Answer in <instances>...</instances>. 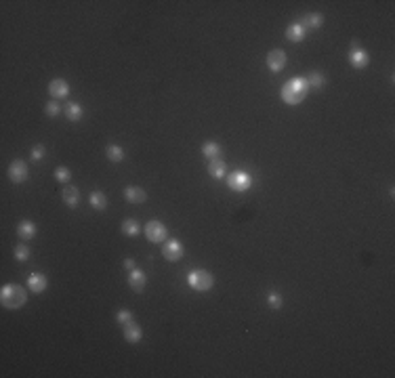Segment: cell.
Here are the masks:
<instances>
[{"label": "cell", "mask_w": 395, "mask_h": 378, "mask_svg": "<svg viewBox=\"0 0 395 378\" xmlns=\"http://www.w3.org/2000/svg\"><path fill=\"white\" fill-rule=\"evenodd\" d=\"M28 177H30L28 164L23 160H13L11 166H8V179L13 183H23V181H28Z\"/></svg>", "instance_id": "6"}, {"label": "cell", "mask_w": 395, "mask_h": 378, "mask_svg": "<svg viewBox=\"0 0 395 378\" xmlns=\"http://www.w3.org/2000/svg\"><path fill=\"white\" fill-rule=\"evenodd\" d=\"M208 172L213 174L215 179H221V177H225L227 166H225V162L221 160V158H215V160H210V162H208Z\"/></svg>", "instance_id": "18"}, {"label": "cell", "mask_w": 395, "mask_h": 378, "mask_svg": "<svg viewBox=\"0 0 395 378\" xmlns=\"http://www.w3.org/2000/svg\"><path fill=\"white\" fill-rule=\"evenodd\" d=\"M349 61H351V65L359 69V67H366L368 63H370V57H368V53L359 47L357 42H353L349 49Z\"/></svg>", "instance_id": "7"}, {"label": "cell", "mask_w": 395, "mask_h": 378, "mask_svg": "<svg viewBox=\"0 0 395 378\" xmlns=\"http://www.w3.org/2000/svg\"><path fill=\"white\" fill-rule=\"evenodd\" d=\"M108 158L112 162H122L124 152H122V147H118V145H108Z\"/></svg>", "instance_id": "25"}, {"label": "cell", "mask_w": 395, "mask_h": 378, "mask_svg": "<svg viewBox=\"0 0 395 378\" xmlns=\"http://www.w3.org/2000/svg\"><path fill=\"white\" fill-rule=\"evenodd\" d=\"M145 235L149 242L154 244H160L166 240V235H169V231H166V227L160 223V221H149L147 227H145Z\"/></svg>", "instance_id": "5"}, {"label": "cell", "mask_w": 395, "mask_h": 378, "mask_svg": "<svg viewBox=\"0 0 395 378\" xmlns=\"http://www.w3.org/2000/svg\"><path fill=\"white\" fill-rule=\"evenodd\" d=\"M141 336H143V330H141L139 324H135V322L124 324V338L128 342H139V340H141Z\"/></svg>", "instance_id": "14"}, {"label": "cell", "mask_w": 395, "mask_h": 378, "mask_svg": "<svg viewBox=\"0 0 395 378\" xmlns=\"http://www.w3.org/2000/svg\"><path fill=\"white\" fill-rule=\"evenodd\" d=\"M45 111H47V116L55 118V116H59V113H61V105H59L57 101H49L47 108H45Z\"/></svg>", "instance_id": "28"}, {"label": "cell", "mask_w": 395, "mask_h": 378, "mask_svg": "<svg viewBox=\"0 0 395 378\" xmlns=\"http://www.w3.org/2000/svg\"><path fill=\"white\" fill-rule=\"evenodd\" d=\"M63 113H65V118H67V120L76 122V120H80V118H82V113H84V111H82V105H80V103H67Z\"/></svg>", "instance_id": "21"}, {"label": "cell", "mask_w": 395, "mask_h": 378, "mask_svg": "<svg viewBox=\"0 0 395 378\" xmlns=\"http://www.w3.org/2000/svg\"><path fill=\"white\" fill-rule=\"evenodd\" d=\"M124 267H126L128 271H130V269H135V261H133V259H126V261H124Z\"/></svg>", "instance_id": "32"}, {"label": "cell", "mask_w": 395, "mask_h": 378, "mask_svg": "<svg viewBox=\"0 0 395 378\" xmlns=\"http://www.w3.org/2000/svg\"><path fill=\"white\" fill-rule=\"evenodd\" d=\"M307 93H309V86H307V80L305 78H292V80H288L284 86H282V99L288 103V105H296L301 103Z\"/></svg>", "instance_id": "1"}, {"label": "cell", "mask_w": 395, "mask_h": 378, "mask_svg": "<svg viewBox=\"0 0 395 378\" xmlns=\"http://www.w3.org/2000/svg\"><path fill=\"white\" fill-rule=\"evenodd\" d=\"M116 322L124 326V324H128V322H135V315H133V311H126V309H124V311H118Z\"/></svg>", "instance_id": "27"}, {"label": "cell", "mask_w": 395, "mask_h": 378, "mask_svg": "<svg viewBox=\"0 0 395 378\" xmlns=\"http://www.w3.org/2000/svg\"><path fill=\"white\" fill-rule=\"evenodd\" d=\"M45 152H47L45 145H34V147H32V154H30L32 160H34V162H40L42 156H45Z\"/></svg>", "instance_id": "30"}, {"label": "cell", "mask_w": 395, "mask_h": 378, "mask_svg": "<svg viewBox=\"0 0 395 378\" xmlns=\"http://www.w3.org/2000/svg\"><path fill=\"white\" fill-rule=\"evenodd\" d=\"M145 284H147V277H145V273L141 269H130L128 271V286L135 290V292H141V290L145 288Z\"/></svg>", "instance_id": "11"}, {"label": "cell", "mask_w": 395, "mask_h": 378, "mask_svg": "<svg viewBox=\"0 0 395 378\" xmlns=\"http://www.w3.org/2000/svg\"><path fill=\"white\" fill-rule=\"evenodd\" d=\"M202 154H204L208 160H215V158L221 156V145L215 143V141H208V143L202 145Z\"/></svg>", "instance_id": "22"}, {"label": "cell", "mask_w": 395, "mask_h": 378, "mask_svg": "<svg viewBox=\"0 0 395 378\" xmlns=\"http://www.w3.org/2000/svg\"><path fill=\"white\" fill-rule=\"evenodd\" d=\"M55 177H57V181H61V183H67L69 179H72V172H69L65 166H59V168L55 170Z\"/></svg>", "instance_id": "29"}, {"label": "cell", "mask_w": 395, "mask_h": 378, "mask_svg": "<svg viewBox=\"0 0 395 378\" xmlns=\"http://www.w3.org/2000/svg\"><path fill=\"white\" fill-rule=\"evenodd\" d=\"M28 286H30L32 292L40 294V292H45V290H47L49 282H47V277L42 275V273H32V275H30V279H28Z\"/></svg>", "instance_id": "15"}, {"label": "cell", "mask_w": 395, "mask_h": 378, "mask_svg": "<svg viewBox=\"0 0 395 378\" xmlns=\"http://www.w3.org/2000/svg\"><path fill=\"white\" fill-rule=\"evenodd\" d=\"M15 259L19 261V263H23V261H28L30 259V248L25 244H19V246H15Z\"/></svg>", "instance_id": "26"}, {"label": "cell", "mask_w": 395, "mask_h": 378, "mask_svg": "<svg viewBox=\"0 0 395 378\" xmlns=\"http://www.w3.org/2000/svg\"><path fill=\"white\" fill-rule=\"evenodd\" d=\"M305 80H307V86H309V89H315V91H320L322 86L326 84V78H324L322 72H311Z\"/></svg>", "instance_id": "20"}, {"label": "cell", "mask_w": 395, "mask_h": 378, "mask_svg": "<svg viewBox=\"0 0 395 378\" xmlns=\"http://www.w3.org/2000/svg\"><path fill=\"white\" fill-rule=\"evenodd\" d=\"M0 301L6 309H19L28 301V292L19 284H4L0 290Z\"/></svg>", "instance_id": "2"}, {"label": "cell", "mask_w": 395, "mask_h": 378, "mask_svg": "<svg viewBox=\"0 0 395 378\" xmlns=\"http://www.w3.org/2000/svg\"><path fill=\"white\" fill-rule=\"evenodd\" d=\"M227 183H229V187H231L233 191H246V189H250V185H252V179H250L248 172L235 170V172H231V177L227 179Z\"/></svg>", "instance_id": "4"}, {"label": "cell", "mask_w": 395, "mask_h": 378, "mask_svg": "<svg viewBox=\"0 0 395 378\" xmlns=\"http://www.w3.org/2000/svg\"><path fill=\"white\" fill-rule=\"evenodd\" d=\"M49 93L53 97H57V99H63V97L69 95V84L63 78H55V80H51V84H49Z\"/></svg>", "instance_id": "12"}, {"label": "cell", "mask_w": 395, "mask_h": 378, "mask_svg": "<svg viewBox=\"0 0 395 378\" xmlns=\"http://www.w3.org/2000/svg\"><path fill=\"white\" fill-rule=\"evenodd\" d=\"M187 282H189V286L194 288V290H198V292H206V290L213 288L215 277L210 275L206 269H194V271L189 273Z\"/></svg>", "instance_id": "3"}, {"label": "cell", "mask_w": 395, "mask_h": 378, "mask_svg": "<svg viewBox=\"0 0 395 378\" xmlns=\"http://www.w3.org/2000/svg\"><path fill=\"white\" fill-rule=\"evenodd\" d=\"M61 198H63V202L67 206H78V202H80V191H78L76 187H72V185H67V187H63L61 189Z\"/></svg>", "instance_id": "16"}, {"label": "cell", "mask_w": 395, "mask_h": 378, "mask_svg": "<svg viewBox=\"0 0 395 378\" xmlns=\"http://www.w3.org/2000/svg\"><path fill=\"white\" fill-rule=\"evenodd\" d=\"M139 231H141V227H139V223L135 221V218H126V221L122 223V233L124 235L135 237V235H139Z\"/></svg>", "instance_id": "24"}, {"label": "cell", "mask_w": 395, "mask_h": 378, "mask_svg": "<svg viewBox=\"0 0 395 378\" xmlns=\"http://www.w3.org/2000/svg\"><path fill=\"white\" fill-rule=\"evenodd\" d=\"M17 235H19L21 240H32V237L36 235V225L32 221H21L17 225Z\"/></svg>", "instance_id": "17"}, {"label": "cell", "mask_w": 395, "mask_h": 378, "mask_svg": "<svg viewBox=\"0 0 395 378\" xmlns=\"http://www.w3.org/2000/svg\"><path fill=\"white\" fill-rule=\"evenodd\" d=\"M124 198H126L128 202H133V204H141V202L147 200V193H145V189H141V187L128 185V187L124 189Z\"/></svg>", "instance_id": "13"}, {"label": "cell", "mask_w": 395, "mask_h": 378, "mask_svg": "<svg viewBox=\"0 0 395 378\" xmlns=\"http://www.w3.org/2000/svg\"><path fill=\"white\" fill-rule=\"evenodd\" d=\"M91 206L97 210H105L108 208V198H105L103 191H93L91 193Z\"/></svg>", "instance_id": "23"}, {"label": "cell", "mask_w": 395, "mask_h": 378, "mask_svg": "<svg viewBox=\"0 0 395 378\" xmlns=\"http://www.w3.org/2000/svg\"><path fill=\"white\" fill-rule=\"evenodd\" d=\"M267 303L274 307V309H280V307H282V296H280V294H269L267 296Z\"/></svg>", "instance_id": "31"}, {"label": "cell", "mask_w": 395, "mask_h": 378, "mask_svg": "<svg viewBox=\"0 0 395 378\" xmlns=\"http://www.w3.org/2000/svg\"><path fill=\"white\" fill-rule=\"evenodd\" d=\"M286 38L290 40V42H301V40L305 38V30H303L298 23L288 25V28H286Z\"/></svg>", "instance_id": "19"}, {"label": "cell", "mask_w": 395, "mask_h": 378, "mask_svg": "<svg viewBox=\"0 0 395 378\" xmlns=\"http://www.w3.org/2000/svg\"><path fill=\"white\" fill-rule=\"evenodd\" d=\"M286 53L282 51V49H276V51H271L269 55H267V65H269V69H274V72H280V69H284L286 67Z\"/></svg>", "instance_id": "10"}, {"label": "cell", "mask_w": 395, "mask_h": 378, "mask_svg": "<svg viewBox=\"0 0 395 378\" xmlns=\"http://www.w3.org/2000/svg\"><path fill=\"white\" fill-rule=\"evenodd\" d=\"M301 28L307 32V30H318V28H322V23H324V17L320 15V13H305V15H301L298 17V21H296Z\"/></svg>", "instance_id": "8"}, {"label": "cell", "mask_w": 395, "mask_h": 378, "mask_svg": "<svg viewBox=\"0 0 395 378\" xmlns=\"http://www.w3.org/2000/svg\"><path fill=\"white\" fill-rule=\"evenodd\" d=\"M162 254H164V259L170 261V263L179 261V259L183 257V246H181V242H177V240L166 242V244L162 246Z\"/></svg>", "instance_id": "9"}]
</instances>
